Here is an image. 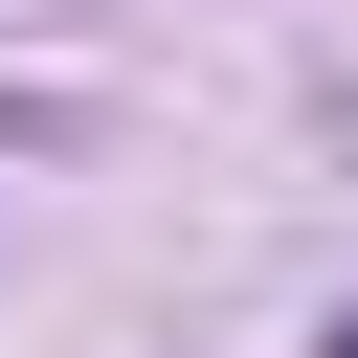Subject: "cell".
<instances>
[{
	"label": "cell",
	"mask_w": 358,
	"mask_h": 358,
	"mask_svg": "<svg viewBox=\"0 0 358 358\" xmlns=\"http://www.w3.org/2000/svg\"><path fill=\"white\" fill-rule=\"evenodd\" d=\"M336 358H358V336H336Z\"/></svg>",
	"instance_id": "obj_1"
}]
</instances>
